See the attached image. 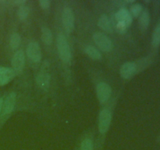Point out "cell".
<instances>
[{
	"label": "cell",
	"instance_id": "obj_1",
	"mask_svg": "<svg viewBox=\"0 0 160 150\" xmlns=\"http://www.w3.org/2000/svg\"><path fill=\"white\" fill-rule=\"evenodd\" d=\"M56 42L59 57L64 62H69L71 59V51L66 37L62 34H59L57 36Z\"/></svg>",
	"mask_w": 160,
	"mask_h": 150
},
{
	"label": "cell",
	"instance_id": "obj_2",
	"mask_svg": "<svg viewBox=\"0 0 160 150\" xmlns=\"http://www.w3.org/2000/svg\"><path fill=\"white\" fill-rule=\"evenodd\" d=\"M94 41L98 48L104 52H109L113 48L112 42L104 33L96 32L93 35Z\"/></svg>",
	"mask_w": 160,
	"mask_h": 150
},
{
	"label": "cell",
	"instance_id": "obj_3",
	"mask_svg": "<svg viewBox=\"0 0 160 150\" xmlns=\"http://www.w3.org/2000/svg\"><path fill=\"white\" fill-rule=\"evenodd\" d=\"M112 114L107 109H104L101 111L98 117V130L101 134H105L109 130L110 126Z\"/></svg>",
	"mask_w": 160,
	"mask_h": 150
},
{
	"label": "cell",
	"instance_id": "obj_4",
	"mask_svg": "<svg viewBox=\"0 0 160 150\" xmlns=\"http://www.w3.org/2000/svg\"><path fill=\"white\" fill-rule=\"evenodd\" d=\"M62 20L66 31L71 32L74 28V15L70 7H65L62 10Z\"/></svg>",
	"mask_w": 160,
	"mask_h": 150
},
{
	"label": "cell",
	"instance_id": "obj_5",
	"mask_svg": "<svg viewBox=\"0 0 160 150\" xmlns=\"http://www.w3.org/2000/svg\"><path fill=\"white\" fill-rule=\"evenodd\" d=\"M96 92L98 101L101 103H105L109 100L112 90L109 84L105 82H101L97 85Z\"/></svg>",
	"mask_w": 160,
	"mask_h": 150
},
{
	"label": "cell",
	"instance_id": "obj_6",
	"mask_svg": "<svg viewBox=\"0 0 160 150\" xmlns=\"http://www.w3.org/2000/svg\"><path fill=\"white\" fill-rule=\"evenodd\" d=\"M27 54L29 59L33 62H38L42 59V51L38 43L33 42L29 43L27 48Z\"/></svg>",
	"mask_w": 160,
	"mask_h": 150
},
{
	"label": "cell",
	"instance_id": "obj_7",
	"mask_svg": "<svg viewBox=\"0 0 160 150\" xmlns=\"http://www.w3.org/2000/svg\"><path fill=\"white\" fill-rule=\"evenodd\" d=\"M25 56L22 50H19L13 55L12 59V66L16 73L21 72L24 66Z\"/></svg>",
	"mask_w": 160,
	"mask_h": 150
},
{
	"label": "cell",
	"instance_id": "obj_8",
	"mask_svg": "<svg viewBox=\"0 0 160 150\" xmlns=\"http://www.w3.org/2000/svg\"><path fill=\"white\" fill-rule=\"evenodd\" d=\"M16 94L14 92H11L6 96L5 100H3L2 105V114H9L13 110L14 106L16 104Z\"/></svg>",
	"mask_w": 160,
	"mask_h": 150
},
{
	"label": "cell",
	"instance_id": "obj_9",
	"mask_svg": "<svg viewBox=\"0 0 160 150\" xmlns=\"http://www.w3.org/2000/svg\"><path fill=\"white\" fill-rule=\"evenodd\" d=\"M137 71V65L134 62H128L120 67V75L125 79L131 78Z\"/></svg>",
	"mask_w": 160,
	"mask_h": 150
},
{
	"label": "cell",
	"instance_id": "obj_10",
	"mask_svg": "<svg viewBox=\"0 0 160 150\" xmlns=\"http://www.w3.org/2000/svg\"><path fill=\"white\" fill-rule=\"evenodd\" d=\"M15 75L16 72L13 69L0 67V85H4L9 83L11 80L13 79Z\"/></svg>",
	"mask_w": 160,
	"mask_h": 150
},
{
	"label": "cell",
	"instance_id": "obj_11",
	"mask_svg": "<svg viewBox=\"0 0 160 150\" xmlns=\"http://www.w3.org/2000/svg\"><path fill=\"white\" fill-rule=\"evenodd\" d=\"M36 81H37L39 87L45 89V90H46V89H48V87H49V84H50L49 74H48L47 73H44V72L40 73L37 76Z\"/></svg>",
	"mask_w": 160,
	"mask_h": 150
},
{
	"label": "cell",
	"instance_id": "obj_12",
	"mask_svg": "<svg viewBox=\"0 0 160 150\" xmlns=\"http://www.w3.org/2000/svg\"><path fill=\"white\" fill-rule=\"evenodd\" d=\"M150 23V14L148 9H145L141 13L139 17V26L142 31H145Z\"/></svg>",
	"mask_w": 160,
	"mask_h": 150
},
{
	"label": "cell",
	"instance_id": "obj_13",
	"mask_svg": "<svg viewBox=\"0 0 160 150\" xmlns=\"http://www.w3.org/2000/svg\"><path fill=\"white\" fill-rule=\"evenodd\" d=\"M98 24L103 31H106L108 33L112 32V25H111L110 21H109V18H108L106 14H103L100 17V18L98 19Z\"/></svg>",
	"mask_w": 160,
	"mask_h": 150
},
{
	"label": "cell",
	"instance_id": "obj_14",
	"mask_svg": "<svg viewBox=\"0 0 160 150\" xmlns=\"http://www.w3.org/2000/svg\"><path fill=\"white\" fill-rule=\"evenodd\" d=\"M52 33L49 28L46 27L42 28V40L45 45H51L52 42Z\"/></svg>",
	"mask_w": 160,
	"mask_h": 150
},
{
	"label": "cell",
	"instance_id": "obj_15",
	"mask_svg": "<svg viewBox=\"0 0 160 150\" xmlns=\"http://www.w3.org/2000/svg\"><path fill=\"white\" fill-rule=\"evenodd\" d=\"M152 45L154 48H159L160 45V23L156 25L152 36Z\"/></svg>",
	"mask_w": 160,
	"mask_h": 150
},
{
	"label": "cell",
	"instance_id": "obj_16",
	"mask_svg": "<svg viewBox=\"0 0 160 150\" xmlns=\"http://www.w3.org/2000/svg\"><path fill=\"white\" fill-rule=\"evenodd\" d=\"M84 50H85V52L93 59L98 60V59H100L102 58V55L100 52L92 45H88V46L85 47Z\"/></svg>",
	"mask_w": 160,
	"mask_h": 150
},
{
	"label": "cell",
	"instance_id": "obj_17",
	"mask_svg": "<svg viewBox=\"0 0 160 150\" xmlns=\"http://www.w3.org/2000/svg\"><path fill=\"white\" fill-rule=\"evenodd\" d=\"M20 42H21V38H20V34L17 33H14L10 37V41H9L10 47L12 49H17L20 45Z\"/></svg>",
	"mask_w": 160,
	"mask_h": 150
},
{
	"label": "cell",
	"instance_id": "obj_18",
	"mask_svg": "<svg viewBox=\"0 0 160 150\" xmlns=\"http://www.w3.org/2000/svg\"><path fill=\"white\" fill-rule=\"evenodd\" d=\"M29 14V8L27 6H20L17 11V16L21 20H24Z\"/></svg>",
	"mask_w": 160,
	"mask_h": 150
},
{
	"label": "cell",
	"instance_id": "obj_19",
	"mask_svg": "<svg viewBox=\"0 0 160 150\" xmlns=\"http://www.w3.org/2000/svg\"><path fill=\"white\" fill-rule=\"evenodd\" d=\"M142 6L139 3H136V4L133 5L131 8V14L134 16V17H138L139 15H141L142 12Z\"/></svg>",
	"mask_w": 160,
	"mask_h": 150
},
{
	"label": "cell",
	"instance_id": "obj_20",
	"mask_svg": "<svg viewBox=\"0 0 160 150\" xmlns=\"http://www.w3.org/2000/svg\"><path fill=\"white\" fill-rule=\"evenodd\" d=\"M81 150H93V144L91 139L86 138L81 143Z\"/></svg>",
	"mask_w": 160,
	"mask_h": 150
},
{
	"label": "cell",
	"instance_id": "obj_21",
	"mask_svg": "<svg viewBox=\"0 0 160 150\" xmlns=\"http://www.w3.org/2000/svg\"><path fill=\"white\" fill-rule=\"evenodd\" d=\"M39 5H40V6L43 9H48L50 6V1H48V0H41V1H39Z\"/></svg>",
	"mask_w": 160,
	"mask_h": 150
},
{
	"label": "cell",
	"instance_id": "obj_22",
	"mask_svg": "<svg viewBox=\"0 0 160 150\" xmlns=\"http://www.w3.org/2000/svg\"><path fill=\"white\" fill-rule=\"evenodd\" d=\"M127 27H128V24L124 21H120L117 24V28L120 31H124L126 30Z\"/></svg>",
	"mask_w": 160,
	"mask_h": 150
},
{
	"label": "cell",
	"instance_id": "obj_23",
	"mask_svg": "<svg viewBox=\"0 0 160 150\" xmlns=\"http://www.w3.org/2000/svg\"><path fill=\"white\" fill-rule=\"evenodd\" d=\"M2 105H3V98H0V112H1L2 109Z\"/></svg>",
	"mask_w": 160,
	"mask_h": 150
},
{
	"label": "cell",
	"instance_id": "obj_24",
	"mask_svg": "<svg viewBox=\"0 0 160 150\" xmlns=\"http://www.w3.org/2000/svg\"><path fill=\"white\" fill-rule=\"evenodd\" d=\"M25 1H17L16 2V3H18V4H20V3H24Z\"/></svg>",
	"mask_w": 160,
	"mask_h": 150
}]
</instances>
